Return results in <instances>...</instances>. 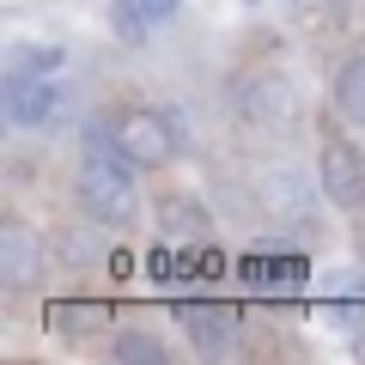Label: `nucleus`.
I'll return each mask as SVG.
<instances>
[{"mask_svg": "<svg viewBox=\"0 0 365 365\" xmlns=\"http://www.w3.org/2000/svg\"><path fill=\"white\" fill-rule=\"evenodd\" d=\"M73 201L86 207V220H98V225H134V213H140L134 165H122V158H79Z\"/></svg>", "mask_w": 365, "mask_h": 365, "instance_id": "2", "label": "nucleus"}, {"mask_svg": "<svg viewBox=\"0 0 365 365\" xmlns=\"http://www.w3.org/2000/svg\"><path fill=\"white\" fill-rule=\"evenodd\" d=\"M55 67H61L55 43H13L6 49V73H55Z\"/></svg>", "mask_w": 365, "mask_h": 365, "instance_id": "15", "label": "nucleus"}, {"mask_svg": "<svg viewBox=\"0 0 365 365\" xmlns=\"http://www.w3.org/2000/svg\"><path fill=\"white\" fill-rule=\"evenodd\" d=\"M323 317H329V323H341L347 335H365V304H359V299H329Z\"/></svg>", "mask_w": 365, "mask_h": 365, "instance_id": "16", "label": "nucleus"}, {"mask_svg": "<svg viewBox=\"0 0 365 365\" xmlns=\"http://www.w3.org/2000/svg\"><path fill=\"white\" fill-rule=\"evenodd\" d=\"M43 280V237L25 220H0V287L31 292Z\"/></svg>", "mask_w": 365, "mask_h": 365, "instance_id": "8", "label": "nucleus"}, {"mask_svg": "<svg viewBox=\"0 0 365 365\" xmlns=\"http://www.w3.org/2000/svg\"><path fill=\"white\" fill-rule=\"evenodd\" d=\"M237 274H244L250 287H262V292H274V299H299L304 292V280H311V262L304 256H280V250H250L244 262H237Z\"/></svg>", "mask_w": 365, "mask_h": 365, "instance_id": "9", "label": "nucleus"}, {"mask_svg": "<svg viewBox=\"0 0 365 365\" xmlns=\"http://www.w3.org/2000/svg\"><path fill=\"white\" fill-rule=\"evenodd\" d=\"M116 134H122V153H128L140 170L170 165V158H177V146H182L165 110H122V116H116Z\"/></svg>", "mask_w": 365, "mask_h": 365, "instance_id": "6", "label": "nucleus"}, {"mask_svg": "<svg viewBox=\"0 0 365 365\" xmlns=\"http://www.w3.org/2000/svg\"><path fill=\"white\" fill-rule=\"evenodd\" d=\"M244 6H256V0H244Z\"/></svg>", "mask_w": 365, "mask_h": 365, "instance_id": "18", "label": "nucleus"}, {"mask_svg": "<svg viewBox=\"0 0 365 365\" xmlns=\"http://www.w3.org/2000/svg\"><path fill=\"white\" fill-rule=\"evenodd\" d=\"M317 177H323V201H335L341 213L365 207V158L353 140H323L317 153Z\"/></svg>", "mask_w": 365, "mask_h": 365, "instance_id": "7", "label": "nucleus"}, {"mask_svg": "<svg viewBox=\"0 0 365 365\" xmlns=\"http://www.w3.org/2000/svg\"><path fill=\"white\" fill-rule=\"evenodd\" d=\"M237 110H244V122L274 134V128H292L304 116V91L287 73H244L237 79Z\"/></svg>", "mask_w": 365, "mask_h": 365, "instance_id": "4", "label": "nucleus"}, {"mask_svg": "<svg viewBox=\"0 0 365 365\" xmlns=\"http://www.w3.org/2000/svg\"><path fill=\"white\" fill-rule=\"evenodd\" d=\"M323 195V177L299 165V158H268L256 170V201L268 207V220H304Z\"/></svg>", "mask_w": 365, "mask_h": 365, "instance_id": "3", "label": "nucleus"}, {"mask_svg": "<svg viewBox=\"0 0 365 365\" xmlns=\"http://www.w3.org/2000/svg\"><path fill=\"white\" fill-rule=\"evenodd\" d=\"M116 365H158L165 359V341L153 335V329H116Z\"/></svg>", "mask_w": 365, "mask_h": 365, "instance_id": "13", "label": "nucleus"}, {"mask_svg": "<svg viewBox=\"0 0 365 365\" xmlns=\"http://www.w3.org/2000/svg\"><path fill=\"white\" fill-rule=\"evenodd\" d=\"M43 323H49L55 335L79 341V335H91V329L110 323V304H98V299H49L43 304Z\"/></svg>", "mask_w": 365, "mask_h": 365, "instance_id": "11", "label": "nucleus"}, {"mask_svg": "<svg viewBox=\"0 0 365 365\" xmlns=\"http://www.w3.org/2000/svg\"><path fill=\"white\" fill-rule=\"evenodd\" d=\"M140 6H146V19H153V25H165V19H177L182 0H140Z\"/></svg>", "mask_w": 365, "mask_h": 365, "instance_id": "17", "label": "nucleus"}, {"mask_svg": "<svg viewBox=\"0 0 365 365\" xmlns=\"http://www.w3.org/2000/svg\"><path fill=\"white\" fill-rule=\"evenodd\" d=\"M329 98H335V110L353 122V128H365V55H347V61L335 67Z\"/></svg>", "mask_w": 365, "mask_h": 365, "instance_id": "12", "label": "nucleus"}, {"mask_svg": "<svg viewBox=\"0 0 365 365\" xmlns=\"http://www.w3.org/2000/svg\"><path fill=\"white\" fill-rule=\"evenodd\" d=\"M177 323L189 329L201 359H232L244 347V311L237 304H207V299H177Z\"/></svg>", "mask_w": 365, "mask_h": 365, "instance_id": "5", "label": "nucleus"}, {"mask_svg": "<svg viewBox=\"0 0 365 365\" xmlns=\"http://www.w3.org/2000/svg\"><path fill=\"white\" fill-rule=\"evenodd\" d=\"M67 110H73V86L55 73H6V86H0V122L13 134L61 128Z\"/></svg>", "mask_w": 365, "mask_h": 365, "instance_id": "1", "label": "nucleus"}, {"mask_svg": "<svg viewBox=\"0 0 365 365\" xmlns=\"http://www.w3.org/2000/svg\"><path fill=\"white\" fill-rule=\"evenodd\" d=\"M110 31H116V43H128V49H140L146 31H153V19H146L140 0H110Z\"/></svg>", "mask_w": 365, "mask_h": 365, "instance_id": "14", "label": "nucleus"}, {"mask_svg": "<svg viewBox=\"0 0 365 365\" xmlns=\"http://www.w3.org/2000/svg\"><path fill=\"white\" fill-rule=\"evenodd\" d=\"M158 232H165V244H213V213L201 207L195 195H182V189H170V195H158Z\"/></svg>", "mask_w": 365, "mask_h": 365, "instance_id": "10", "label": "nucleus"}]
</instances>
